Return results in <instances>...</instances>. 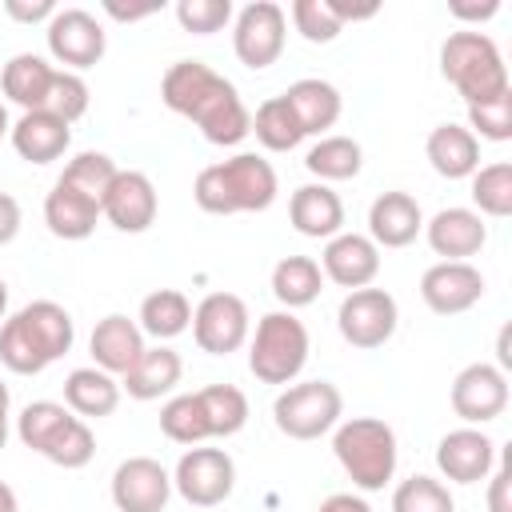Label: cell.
Listing matches in <instances>:
<instances>
[{"label": "cell", "mask_w": 512, "mask_h": 512, "mask_svg": "<svg viewBox=\"0 0 512 512\" xmlns=\"http://www.w3.org/2000/svg\"><path fill=\"white\" fill-rule=\"evenodd\" d=\"M472 204L480 208V216H512V164L496 160L472 172Z\"/></svg>", "instance_id": "d590c367"}, {"label": "cell", "mask_w": 512, "mask_h": 512, "mask_svg": "<svg viewBox=\"0 0 512 512\" xmlns=\"http://www.w3.org/2000/svg\"><path fill=\"white\" fill-rule=\"evenodd\" d=\"M88 348H92V360H96L100 372L124 376V372L140 360V352H144V332H140L136 320L112 312V316H104V320L92 328Z\"/></svg>", "instance_id": "44dd1931"}, {"label": "cell", "mask_w": 512, "mask_h": 512, "mask_svg": "<svg viewBox=\"0 0 512 512\" xmlns=\"http://www.w3.org/2000/svg\"><path fill=\"white\" fill-rule=\"evenodd\" d=\"M468 124H472L484 140H496V144L512 140V88H508L504 96H496V100L472 104V108H468ZM476 132H472V136H476Z\"/></svg>", "instance_id": "ee69618b"}, {"label": "cell", "mask_w": 512, "mask_h": 512, "mask_svg": "<svg viewBox=\"0 0 512 512\" xmlns=\"http://www.w3.org/2000/svg\"><path fill=\"white\" fill-rule=\"evenodd\" d=\"M4 12L12 20H24V24H36V20H52L56 16V4L52 0H36V4H20V0H8Z\"/></svg>", "instance_id": "bcb514c9"}, {"label": "cell", "mask_w": 512, "mask_h": 512, "mask_svg": "<svg viewBox=\"0 0 512 512\" xmlns=\"http://www.w3.org/2000/svg\"><path fill=\"white\" fill-rule=\"evenodd\" d=\"M360 164H364V152H360V144L352 136H324L304 156V168L312 176H320V184H328V180H352L360 172Z\"/></svg>", "instance_id": "1f68e13d"}, {"label": "cell", "mask_w": 512, "mask_h": 512, "mask_svg": "<svg viewBox=\"0 0 512 512\" xmlns=\"http://www.w3.org/2000/svg\"><path fill=\"white\" fill-rule=\"evenodd\" d=\"M496 464V444L480 428H452L436 444V468L452 484H480L492 476Z\"/></svg>", "instance_id": "e0dca14e"}, {"label": "cell", "mask_w": 512, "mask_h": 512, "mask_svg": "<svg viewBox=\"0 0 512 512\" xmlns=\"http://www.w3.org/2000/svg\"><path fill=\"white\" fill-rule=\"evenodd\" d=\"M120 404V380L100 372L96 364L92 368H72L68 380H64V408L76 412L80 420H100V416H112Z\"/></svg>", "instance_id": "4316f807"}, {"label": "cell", "mask_w": 512, "mask_h": 512, "mask_svg": "<svg viewBox=\"0 0 512 512\" xmlns=\"http://www.w3.org/2000/svg\"><path fill=\"white\" fill-rule=\"evenodd\" d=\"M4 440H8V416H0V448H4Z\"/></svg>", "instance_id": "9f6ffc18"}, {"label": "cell", "mask_w": 512, "mask_h": 512, "mask_svg": "<svg viewBox=\"0 0 512 512\" xmlns=\"http://www.w3.org/2000/svg\"><path fill=\"white\" fill-rule=\"evenodd\" d=\"M180 352H172L168 344L144 348L140 360L120 376V392H128L132 400H160L164 392H172L180 384Z\"/></svg>", "instance_id": "484cf974"}, {"label": "cell", "mask_w": 512, "mask_h": 512, "mask_svg": "<svg viewBox=\"0 0 512 512\" xmlns=\"http://www.w3.org/2000/svg\"><path fill=\"white\" fill-rule=\"evenodd\" d=\"M160 432L176 444H204L212 432H208V416H204V404H200V392H180L172 396L164 408H160Z\"/></svg>", "instance_id": "836d02e7"}, {"label": "cell", "mask_w": 512, "mask_h": 512, "mask_svg": "<svg viewBox=\"0 0 512 512\" xmlns=\"http://www.w3.org/2000/svg\"><path fill=\"white\" fill-rule=\"evenodd\" d=\"M340 412H344V396L328 380L288 384L272 404V420L288 440H316L332 432L340 424Z\"/></svg>", "instance_id": "52a82bcc"}, {"label": "cell", "mask_w": 512, "mask_h": 512, "mask_svg": "<svg viewBox=\"0 0 512 512\" xmlns=\"http://www.w3.org/2000/svg\"><path fill=\"white\" fill-rule=\"evenodd\" d=\"M288 220L300 236L332 240L344 228V204L328 184H300L288 200Z\"/></svg>", "instance_id": "7402d4cb"}, {"label": "cell", "mask_w": 512, "mask_h": 512, "mask_svg": "<svg viewBox=\"0 0 512 512\" xmlns=\"http://www.w3.org/2000/svg\"><path fill=\"white\" fill-rule=\"evenodd\" d=\"M324 288V272L312 256H284L276 268H272V296L292 312V308H304L320 296Z\"/></svg>", "instance_id": "f546056e"}, {"label": "cell", "mask_w": 512, "mask_h": 512, "mask_svg": "<svg viewBox=\"0 0 512 512\" xmlns=\"http://www.w3.org/2000/svg\"><path fill=\"white\" fill-rule=\"evenodd\" d=\"M156 188H152V180L144 176V172H136V168H120L116 176H112V184H108V192H104V200H100V216L112 224V228H120V232H144V228H152V220H156Z\"/></svg>", "instance_id": "2e32d148"}, {"label": "cell", "mask_w": 512, "mask_h": 512, "mask_svg": "<svg viewBox=\"0 0 512 512\" xmlns=\"http://www.w3.org/2000/svg\"><path fill=\"white\" fill-rule=\"evenodd\" d=\"M176 20L192 36H212L232 20V4L228 0H180L176 4Z\"/></svg>", "instance_id": "7bdbcfd3"}, {"label": "cell", "mask_w": 512, "mask_h": 512, "mask_svg": "<svg viewBox=\"0 0 512 512\" xmlns=\"http://www.w3.org/2000/svg\"><path fill=\"white\" fill-rule=\"evenodd\" d=\"M200 404L208 416V432L212 436H236L248 424V396L232 384H208L200 388Z\"/></svg>", "instance_id": "e575fe53"}, {"label": "cell", "mask_w": 512, "mask_h": 512, "mask_svg": "<svg viewBox=\"0 0 512 512\" xmlns=\"http://www.w3.org/2000/svg\"><path fill=\"white\" fill-rule=\"evenodd\" d=\"M424 236H428V244H432L436 256H444V260H468V256H476L484 248L488 224L472 208H440L424 224Z\"/></svg>", "instance_id": "ffe728a7"}, {"label": "cell", "mask_w": 512, "mask_h": 512, "mask_svg": "<svg viewBox=\"0 0 512 512\" xmlns=\"http://www.w3.org/2000/svg\"><path fill=\"white\" fill-rule=\"evenodd\" d=\"M96 220H100V200L68 188L64 180L52 184L48 200H44V224L52 236L60 240H84L96 232Z\"/></svg>", "instance_id": "d4e9b609"}, {"label": "cell", "mask_w": 512, "mask_h": 512, "mask_svg": "<svg viewBox=\"0 0 512 512\" xmlns=\"http://www.w3.org/2000/svg\"><path fill=\"white\" fill-rule=\"evenodd\" d=\"M116 172H120V168H116L112 156H104V152H80V156H72V160L64 164L60 180H64L68 188L92 196V200H104V192H108V184H112Z\"/></svg>", "instance_id": "74e56055"}, {"label": "cell", "mask_w": 512, "mask_h": 512, "mask_svg": "<svg viewBox=\"0 0 512 512\" xmlns=\"http://www.w3.org/2000/svg\"><path fill=\"white\" fill-rule=\"evenodd\" d=\"M76 340L72 316L56 300H32L0 324V364L16 376H36L56 364Z\"/></svg>", "instance_id": "7a4b0ae2"}, {"label": "cell", "mask_w": 512, "mask_h": 512, "mask_svg": "<svg viewBox=\"0 0 512 512\" xmlns=\"http://www.w3.org/2000/svg\"><path fill=\"white\" fill-rule=\"evenodd\" d=\"M52 76H56V68H52L44 56L20 52V56H12V60L4 64V72H0V92H4L12 104H20L24 112H40V108H44V96H48V88H52Z\"/></svg>", "instance_id": "83f0119b"}, {"label": "cell", "mask_w": 512, "mask_h": 512, "mask_svg": "<svg viewBox=\"0 0 512 512\" xmlns=\"http://www.w3.org/2000/svg\"><path fill=\"white\" fill-rule=\"evenodd\" d=\"M192 196L204 212L212 216H232V212H264L276 200V172L264 156L256 152H236L232 160L200 168Z\"/></svg>", "instance_id": "3957f363"}, {"label": "cell", "mask_w": 512, "mask_h": 512, "mask_svg": "<svg viewBox=\"0 0 512 512\" xmlns=\"http://www.w3.org/2000/svg\"><path fill=\"white\" fill-rule=\"evenodd\" d=\"M16 232H20V204H16V196L0 192V248L12 244Z\"/></svg>", "instance_id": "7dc6e473"}, {"label": "cell", "mask_w": 512, "mask_h": 512, "mask_svg": "<svg viewBox=\"0 0 512 512\" xmlns=\"http://www.w3.org/2000/svg\"><path fill=\"white\" fill-rule=\"evenodd\" d=\"M284 36H288V16L280 4L272 0H252L236 12V24H232V52L244 68L260 72L268 64L280 60L284 52Z\"/></svg>", "instance_id": "ba28073f"}, {"label": "cell", "mask_w": 512, "mask_h": 512, "mask_svg": "<svg viewBox=\"0 0 512 512\" xmlns=\"http://www.w3.org/2000/svg\"><path fill=\"white\" fill-rule=\"evenodd\" d=\"M316 512H372V508H368V500H360L352 492H332Z\"/></svg>", "instance_id": "c3c4849f"}, {"label": "cell", "mask_w": 512, "mask_h": 512, "mask_svg": "<svg viewBox=\"0 0 512 512\" xmlns=\"http://www.w3.org/2000/svg\"><path fill=\"white\" fill-rule=\"evenodd\" d=\"M396 324H400V308H396L392 292H384V288H356L340 300V312H336L340 336L364 352L388 344Z\"/></svg>", "instance_id": "30bf717a"}, {"label": "cell", "mask_w": 512, "mask_h": 512, "mask_svg": "<svg viewBox=\"0 0 512 512\" xmlns=\"http://www.w3.org/2000/svg\"><path fill=\"white\" fill-rule=\"evenodd\" d=\"M192 324V304L180 288H156L140 300V332L156 340H172Z\"/></svg>", "instance_id": "4dcf8cb0"}, {"label": "cell", "mask_w": 512, "mask_h": 512, "mask_svg": "<svg viewBox=\"0 0 512 512\" xmlns=\"http://www.w3.org/2000/svg\"><path fill=\"white\" fill-rule=\"evenodd\" d=\"M68 416H72V412H68L64 404H56V400H32V404H24V412L16 416V436H20L24 448H32V452L44 456L48 440L68 424Z\"/></svg>", "instance_id": "8d00e7d4"}, {"label": "cell", "mask_w": 512, "mask_h": 512, "mask_svg": "<svg viewBox=\"0 0 512 512\" xmlns=\"http://www.w3.org/2000/svg\"><path fill=\"white\" fill-rule=\"evenodd\" d=\"M160 96L176 116H188L208 144L232 148L252 132V116L236 84L200 60H176L160 80Z\"/></svg>", "instance_id": "6da1fadb"}, {"label": "cell", "mask_w": 512, "mask_h": 512, "mask_svg": "<svg viewBox=\"0 0 512 512\" xmlns=\"http://www.w3.org/2000/svg\"><path fill=\"white\" fill-rule=\"evenodd\" d=\"M12 148L28 160V164H52L68 152L72 144V124H64L60 116L52 112H24L16 124H12Z\"/></svg>", "instance_id": "603a6c76"}, {"label": "cell", "mask_w": 512, "mask_h": 512, "mask_svg": "<svg viewBox=\"0 0 512 512\" xmlns=\"http://www.w3.org/2000/svg\"><path fill=\"white\" fill-rule=\"evenodd\" d=\"M40 112H52V116H60L64 124L80 120V116L88 112V84H84L76 72H64V68H56V76H52V88H48V96H44V108H40Z\"/></svg>", "instance_id": "b9f144b4"}, {"label": "cell", "mask_w": 512, "mask_h": 512, "mask_svg": "<svg viewBox=\"0 0 512 512\" xmlns=\"http://www.w3.org/2000/svg\"><path fill=\"white\" fill-rule=\"evenodd\" d=\"M104 12H108V16H116V20H128V24H132V20H144V16L160 12V4H144V8H120V4H112V0H108V4H104Z\"/></svg>", "instance_id": "f907efd6"}, {"label": "cell", "mask_w": 512, "mask_h": 512, "mask_svg": "<svg viewBox=\"0 0 512 512\" xmlns=\"http://www.w3.org/2000/svg\"><path fill=\"white\" fill-rule=\"evenodd\" d=\"M392 512H456V500L436 476H408L392 492Z\"/></svg>", "instance_id": "f35d334b"}, {"label": "cell", "mask_w": 512, "mask_h": 512, "mask_svg": "<svg viewBox=\"0 0 512 512\" xmlns=\"http://www.w3.org/2000/svg\"><path fill=\"white\" fill-rule=\"evenodd\" d=\"M440 72L464 96V104H484L508 92V68L492 36L484 32H452L440 44Z\"/></svg>", "instance_id": "277c9868"}, {"label": "cell", "mask_w": 512, "mask_h": 512, "mask_svg": "<svg viewBox=\"0 0 512 512\" xmlns=\"http://www.w3.org/2000/svg\"><path fill=\"white\" fill-rule=\"evenodd\" d=\"M172 496V476L152 456H128L112 472V504L120 512H164Z\"/></svg>", "instance_id": "5bb4252c"}, {"label": "cell", "mask_w": 512, "mask_h": 512, "mask_svg": "<svg viewBox=\"0 0 512 512\" xmlns=\"http://www.w3.org/2000/svg\"><path fill=\"white\" fill-rule=\"evenodd\" d=\"M292 24L308 44H332L344 32L332 0H296L292 4Z\"/></svg>", "instance_id": "60d3db41"}, {"label": "cell", "mask_w": 512, "mask_h": 512, "mask_svg": "<svg viewBox=\"0 0 512 512\" xmlns=\"http://www.w3.org/2000/svg\"><path fill=\"white\" fill-rule=\"evenodd\" d=\"M280 96L292 104V112H296L304 136L328 132V128L340 120V108H344V104H340V92H336L328 80H320V76H304V80L288 84V92H280Z\"/></svg>", "instance_id": "f1b7e54d"}, {"label": "cell", "mask_w": 512, "mask_h": 512, "mask_svg": "<svg viewBox=\"0 0 512 512\" xmlns=\"http://www.w3.org/2000/svg\"><path fill=\"white\" fill-rule=\"evenodd\" d=\"M252 132H256V140H260L268 152H292V148L304 140V128H300V120H296V112H292V104H288L284 96H268V100L256 108Z\"/></svg>", "instance_id": "d6a6232c"}, {"label": "cell", "mask_w": 512, "mask_h": 512, "mask_svg": "<svg viewBox=\"0 0 512 512\" xmlns=\"http://www.w3.org/2000/svg\"><path fill=\"white\" fill-rule=\"evenodd\" d=\"M496 12H500L496 0H488V4H452V16H456V20H488V16H496Z\"/></svg>", "instance_id": "681fc988"}, {"label": "cell", "mask_w": 512, "mask_h": 512, "mask_svg": "<svg viewBox=\"0 0 512 512\" xmlns=\"http://www.w3.org/2000/svg\"><path fill=\"white\" fill-rule=\"evenodd\" d=\"M0 512H20V508H16V492H12L4 480H0Z\"/></svg>", "instance_id": "816d5d0a"}, {"label": "cell", "mask_w": 512, "mask_h": 512, "mask_svg": "<svg viewBox=\"0 0 512 512\" xmlns=\"http://www.w3.org/2000/svg\"><path fill=\"white\" fill-rule=\"evenodd\" d=\"M4 132H12V124H8V108L0 104V136H4Z\"/></svg>", "instance_id": "11a10c76"}, {"label": "cell", "mask_w": 512, "mask_h": 512, "mask_svg": "<svg viewBox=\"0 0 512 512\" xmlns=\"http://www.w3.org/2000/svg\"><path fill=\"white\" fill-rule=\"evenodd\" d=\"M308 364V328L292 312H268L256 320L248 344V368L260 384H292Z\"/></svg>", "instance_id": "8992f818"}, {"label": "cell", "mask_w": 512, "mask_h": 512, "mask_svg": "<svg viewBox=\"0 0 512 512\" xmlns=\"http://www.w3.org/2000/svg\"><path fill=\"white\" fill-rule=\"evenodd\" d=\"M92 456H96V436L80 416H68V424L44 448V460H52L56 468H84Z\"/></svg>", "instance_id": "ab89813d"}, {"label": "cell", "mask_w": 512, "mask_h": 512, "mask_svg": "<svg viewBox=\"0 0 512 512\" xmlns=\"http://www.w3.org/2000/svg\"><path fill=\"white\" fill-rule=\"evenodd\" d=\"M248 328H252V316L236 292H208L192 308V336H196L200 352H208V356H228V352L244 348Z\"/></svg>", "instance_id": "8fae6325"}, {"label": "cell", "mask_w": 512, "mask_h": 512, "mask_svg": "<svg viewBox=\"0 0 512 512\" xmlns=\"http://www.w3.org/2000/svg\"><path fill=\"white\" fill-rule=\"evenodd\" d=\"M424 232V212L408 192H384L368 208V240L376 248H408Z\"/></svg>", "instance_id": "d6986e66"}, {"label": "cell", "mask_w": 512, "mask_h": 512, "mask_svg": "<svg viewBox=\"0 0 512 512\" xmlns=\"http://www.w3.org/2000/svg\"><path fill=\"white\" fill-rule=\"evenodd\" d=\"M44 36H48V52L64 64V72L96 68L104 60V48H108V36H104L100 20L84 8H56Z\"/></svg>", "instance_id": "7c38bea8"}, {"label": "cell", "mask_w": 512, "mask_h": 512, "mask_svg": "<svg viewBox=\"0 0 512 512\" xmlns=\"http://www.w3.org/2000/svg\"><path fill=\"white\" fill-rule=\"evenodd\" d=\"M320 272L348 292L368 288L380 272V248L360 232H336L320 252Z\"/></svg>", "instance_id": "ac0fdd59"}, {"label": "cell", "mask_w": 512, "mask_h": 512, "mask_svg": "<svg viewBox=\"0 0 512 512\" xmlns=\"http://www.w3.org/2000/svg\"><path fill=\"white\" fill-rule=\"evenodd\" d=\"M172 488L196 504V508H216L232 496L236 488V464L224 448H188L180 460H176V472H172Z\"/></svg>", "instance_id": "9c48e42d"}, {"label": "cell", "mask_w": 512, "mask_h": 512, "mask_svg": "<svg viewBox=\"0 0 512 512\" xmlns=\"http://www.w3.org/2000/svg\"><path fill=\"white\" fill-rule=\"evenodd\" d=\"M448 400H452V412L460 420L488 424V420L504 416V408H508V376L496 364H484V360L468 364V368L456 372Z\"/></svg>", "instance_id": "4fadbf2b"}, {"label": "cell", "mask_w": 512, "mask_h": 512, "mask_svg": "<svg viewBox=\"0 0 512 512\" xmlns=\"http://www.w3.org/2000/svg\"><path fill=\"white\" fill-rule=\"evenodd\" d=\"M508 488H512V464L504 460V464L496 468V476L488 480V512H512Z\"/></svg>", "instance_id": "f6af8a7d"}, {"label": "cell", "mask_w": 512, "mask_h": 512, "mask_svg": "<svg viewBox=\"0 0 512 512\" xmlns=\"http://www.w3.org/2000/svg\"><path fill=\"white\" fill-rule=\"evenodd\" d=\"M332 452L348 480L364 492H380L396 476V432L376 416H352L336 428Z\"/></svg>", "instance_id": "5b68a950"}, {"label": "cell", "mask_w": 512, "mask_h": 512, "mask_svg": "<svg viewBox=\"0 0 512 512\" xmlns=\"http://www.w3.org/2000/svg\"><path fill=\"white\" fill-rule=\"evenodd\" d=\"M420 296L436 316H460L480 304L484 276L468 260H440L420 276Z\"/></svg>", "instance_id": "9a60e30c"}, {"label": "cell", "mask_w": 512, "mask_h": 512, "mask_svg": "<svg viewBox=\"0 0 512 512\" xmlns=\"http://www.w3.org/2000/svg\"><path fill=\"white\" fill-rule=\"evenodd\" d=\"M4 312H8V284L0 280V320H4Z\"/></svg>", "instance_id": "db71d44e"}, {"label": "cell", "mask_w": 512, "mask_h": 512, "mask_svg": "<svg viewBox=\"0 0 512 512\" xmlns=\"http://www.w3.org/2000/svg\"><path fill=\"white\" fill-rule=\"evenodd\" d=\"M8 404H12V396H8V384L0 380V416H8Z\"/></svg>", "instance_id": "f5cc1de1"}, {"label": "cell", "mask_w": 512, "mask_h": 512, "mask_svg": "<svg viewBox=\"0 0 512 512\" xmlns=\"http://www.w3.org/2000/svg\"><path fill=\"white\" fill-rule=\"evenodd\" d=\"M424 152L444 180H464L480 168V140L472 136V128L460 124H436L424 140Z\"/></svg>", "instance_id": "cb8c5ba5"}]
</instances>
